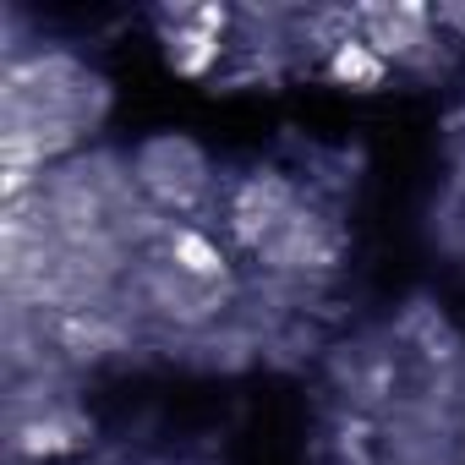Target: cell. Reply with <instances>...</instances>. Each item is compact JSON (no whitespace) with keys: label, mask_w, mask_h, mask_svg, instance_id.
Wrapping results in <instances>:
<instances>
[{"label":"cell","mask_w":465,"mask_h":465,"mask_svg":"<svg viewBox=\"0 0 465 465\" xmlns=\"http://www.w3.org/2000/svg\"><path fill=\"white\" fill-rule=\"evenodd\" d=\"M0 115L6 121H66L77 132H99L110 115V83L72 50H28L0 72Z\"/></svg>","instance_id":"1"},{"label":"cell","mask_w":465,"mask_h":465,"mask_svg":"<svg viewBox=\"0 0 465 465\" xmlns=\"http://www.w3.org/2000/svg\"><path fill=\"white\" fill-rule=\"evenodd\" d=\"M126 159H132V186H137V197H143L153 213L175 219V224H186V213H197V208L213 197V186H219V181H213V159H208L203 143H192L186 132H153V137L132 143Z\"/></svg>","instance_id":"2"},{"label":"cell","mask_w":465,"mask_h":465,"mask_svg":"<svg viewBox=\"0 0 465 465\" xmlns=\"http://www.w3.org/2000/svg\"><path fill=\"white\" fill-rule=\"evenodd\" d=\"M307 192L285 175V170H247L224 186V230L242 252H258L274 230L296 213Z\"/></svg>","instance_id":"3"},{"label":"cell","mask_w":465,"mask_h":465,"mask_svg":"<svg viewBox=\"0 0 465 465\" xmlns=\"http://www.w3.org/2000/svg\"><path fill=\"white\" fill-rule=\"evenodd\" d=\"M159 28H164V61L175 77H208L219 61H224V28H230V12L219 6H164L159 12Z\"/></svg>","instance_id":"4"},{"label":"cell","mask_w":465,"mask_h":465,"mask_svg":"<svg viewBox=\"0 0 465 465\" xmlns=\"http://www.w3.org/2000/svg\"><path fill=\"white\" fill-rule=\"evenodd\" d=\"M389 72H394V66H389L361 34H351V39L323 61V77H329L334 88H351V94H378V88L389 83Z\"/></svg>","instance_id":"5"}]
</instances>
